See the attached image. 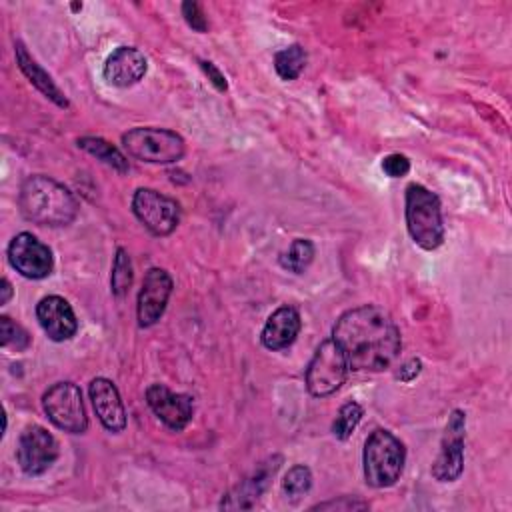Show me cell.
Listing matches in <instances>:
<instances>
[{
  "mask_svg": "<svg viewBox=\"0 0 512 512\" xmlns=\"http://www.w3.org/2000/svg\"><path fill=\"white\" fill-rule=\"evenodd\" d=\"M332 340L342 348L350 370L356 372L390 368L402 348L394 318L374 304L346 310L332 328Z\"/></svg>",
  "mask_w": 512,
  "mask_h": 512,
  "instance_id": "1",
  "label": "cell"
},
{
  "mask_svg": "<svg viewBox=\"0 0 512 512\" xmlns=\"http://www.w3.org/2000/svg\"><path fill=\"white\" fill-rule=\"evenodd\" d=\"M18 208L24 220L38 226H66L78 214L74 194L50 176H28L18 192Z\"/></svg>",
  "mask_w": 512,
  "mask_h": 512,
  "instance_id": "2",
  "label": "cell"
},
{
  "mask_svg": "<svg viewBox=\"0 0 512 512\" xmlns=\"http://www.w3.org/2000/svg\"><path fill=\"white\" fill-rule=\"evenodd\" d=\"M406 228L414 244L422 250H436L444 242V220L438 196L422 184L406 188Z\"/></svg>",
  "mask_w": 512,
  "mask_h": 512,
  "instance_id": "3",
  "label": "cell"
},
{
  "mask_svg": "<svg viewBox=\"0 0 512 512\" xmlns=\"http://www.w3.org/2000/svg\"><path fill=\"white\" fill-rule=\"evenodd\" d=\"M406 462V448L390 430H374L364 444L362 464L366 484L372 488H388L400 480Z\"/></svg>",
  "mask_w": 512,
  "mask_h": 512,
  "instance_id": "4",
  "label": "cell"
},
{
  "mask_svg": "<svg viewBox=\"0 0 512 512\" xmlns=\"http://www.w3.org/2000/svg\"><path fill=\"white\" fill-rule=\"evenodd\" d=\"M122 146L134 160L148 164H174L186 152L184 138L168 128L138 126L122 134Z\"/></svg>",
  "mask_w": 512,
  "mask_h": 512,
  "instance_id": "5",
  "label": "cell"
},
{
  "mask_svg": "<svg viewBox=\"0 0 512 512\" xmlns=\"http://www.w3.org/2000/svg\"><path fill=\"white\" fill-rule=\"evenodd\" d=\"M348 370L350 366L342 348L332 338H326L318 344L312 360L308 362L306 390L316 398L330 396L344 384Z\"/></svg>",
  "mask_w": 512,
  "mask_h": 512,
  "instance_id": "6",
  "label": "cell"
},
{
  "mask_svg": "<svg viewBox=\"0 0 512 512\" xmlns=\"http://www.w3.org/2000/svg\"><path fill=\"white\" fill-rule=\"evenodd\" d=\"M42 408L48 420L70 434H82L88 428V416L82 402V392L74 382L62 380L52 384L42 394Z\"/></svg>",
  "mask_w": 512,
  "mask_h": 512,
  "instance_id": "7",
  "label": "cell"
},
{
  "mask_svg": "<svg viewBox=\"0 0 512 512\" xmlns=\"http://www.w3.org/2000/svg\"><path fill=\"white\" fill-rule=\"evenodd\" d=\"M132 212L154 236H168L180 222V204L154 188H138L134 192Z\"/></svg>",
  "mask_w": 512,
  "mask_h": 512,
  "instance_id": "8",
  "label": "cell"
},
{
  "mask_svg": "<svg viewBox=\"0 0 512 512\" xmlns=\"http://www.w3.org/2000/svg\"><path fill=\"white\" fill-rule=\"evenodd\" d=\"M464 432L466 414L462 410H452L444 428L440 442V452L432 464V476L438 482H454L464 470Z\"/></svg>",
  "mask_w": 512,
  "mask_h": 512,
  "instance_id": "9",
  "label": "cell"
},
{
  "mask_svg": "<svg viewBox=\"0 0 512 512\" xmlns=\"http://www.w3.org/2000/svg\"><path fill=\"white\" fill-rule=\"evenodd\" d=\"M8 262L20 276L30 280H42L54 270L52 250L30 232H20L10 240Z\"/></svg>",
  "mask_w": 512,
  "mask_h": 512,
  "instance_id": "10",
  "label": "cell"
},
{
  "mask_svg": "<svg viewBox=\"0 0 512 512\" xmlns=\"http://www.w3.org/2000/svg\"><path fill=\"white\" fill-rule=\"evenodd\" d=\"M58 454V440L44 426L32 424L18 438L16 460L28 476L44 474L56 462Z\"/></svg>",
  "mask_w": 512,
  "mask_h": 512,
  "instance_id": "11",
  "label": "cell"
},
{
  "mask_svg": "<svg viewBox=\"0 0 512 512\" xmlns=\"http://www.w3.org/2000/svg\"><path fill=\"white\" fill-rule=\"evenodd\" d=\"M172 288H174V282L164 268H150L144 274V280L138 292V302H136V316L142 328L154 326L162 318L168 298L172 294Z\"/></svg>",
  "mask_w": 512,
  "mask_h": 512,
  "instance_id": "12",
  "label": "cell"
},
{
  "mask_svg": "<svg viewBox=\"0 0 512 512\" xmlns=\"http://www.w3.org/2000/svg\"><path fill=\"white\" fill-rule=\"evenodd\" d=\"M146 404L156 414V418L174 432L184 430L194 416L192 396L172 392L164 384H150L146 388Z\"/></svg>",
  "mask_w": 512,
  "mask_h": 512,
  "instance_id": "13",
  "label": "cell"
},
{
  "mask_svg": "<svg viewBox=\"0 0 512 512\" xmlns=\"http://www.w3.org/2000/svg\"><path fill=\"white\" fill-rule=\"evenodd\" d=\"M148 70L146 56L134 46H118L104 62V80L116 88H130L138 84Z\"/></svg>",
  "mask_w": 512,
  "mask_h": 512,
  "instance_id": "14",
  "label": "cell"
},
{
  "mask_svg": "<svg viewBox=\"0 0 512 512\" xmlns=\"http://www.w3.org/2000/svg\"><path fill=\"white\" fill-rule=\"evenodd\" d=\"M36 318L46 336L54 342L70 340L78 330V320L72 306L58 294L44 296L36 304Z\"/></svg>",
  "mask_w": 512,
  "mask_h": 512,
  "instance_id": "15",
  "label": "cell"
},
{
  "mask_svg": "<svg viewBox=\"0 0 512 512\" xmlns=\"http://www.w3.org/2000/svg\"><path fill=\"white\" fill-rule=\"evenodd\" d=\"M88 394L102 426L114 434L122 432L126 428V410L116 384L108 378L98 376L88 384Z\"/></svg>",
  "mask_w": 512,
  "mask_h": 512,
  "instance_id": "16",
  "label": "cell"
},
{
  "mask_svg": "<svg viewBox=\"0 0 512 512\" xmlns=\"http://www.w3.org/2000/svg\"><path fill=\"white\" fill-rule=\"evenodd\" d=\"M300 326H302V320L298 310L294 306H280L268 316L262 328L260 340L268 350H284L290 344H294V340L298 338Z\"/></svg>",
  "mask_w": 512,
  "mask_h": 512,
  "instance_id": "17",
  "label": "cell"
},
{
  "mask_svg": "<svg viewBox=\"0 0 512 512\" xmlns=\"http://www.w3.org/2000/svg\"><path fill=\"white\" fill-rule=\"evenodd\" d=\"M14 54H16V62H18V68L22 70V74L30 80V84L42 92L48 100H52L56 106L60 108H68V98L66 94L60 90V86L52 80V76L28 54L26 46L22 42L16 40L14 44Z\"/></svg>",
  "mask_w": 512,
  "mask_h": 512,
  "instance_id": "18",
  "label": "cell"
},
{
  "mask_svg": "<svg viewBox=\"0 0 512 512\" xmlns=\"http://www.w3.org/2000/svg\"><path fill=\"white\" fill-rule=\"evenodd\" d=\"M278 470V464L272 462V466L264 464L260 466L250 478H246L242 484H238L236 488H232L220 502L222 510H248L256 506V500L260 498V494L264 492L268 478L274 476V472Z\"/></svg>",
  "mask_w": 512,
  "mask_h": 512,
  "instance_id": "19",
  "label": "cell"
},
{
  "mask_svg": "<svg viewBox=\"0 0 512 512\" xmlns=\"http://www.w3.org/2000/svg\"><path fill=\"white\" fill-rule=\"evenodd\" d=\"M78 146L82 148V150H86L88 154H92L96 160H100V162H104L106 166H110V168H114L116 172H128V160H126V156L116 148V146H112L110 142H106L104 138H100V136H82V138H78Z\"/></svg>",
  "mask_w": 512,
  "mask_h": 512,
  "instance_id": "20",
  "label": "cell"
},
{
  "mask_svg": "<svg viewBox=\"0 0 512 512\" xmlns=\"http://www.w3.org/2000/svg\"><path fill=\"white\" fill-rule=\"evenodd\" d=\"M306 66V50L300 44L282 48L274 56V70L282 80H296Z\"/></svg>",
  "mask_w": 512,
  "mask_h": 512,
  "instance_id": "21",
  "label": "cell"
},
{
  "mask_svg": "<svg viewBox=\"0 0 512 512\" xmlns=\"http://www.w3.org/2000/svg\"><path fill=\"white\" fill-rule=\"evenodd\" d=\"M314 244L308 240V238H296L288 252H284L280 256V266L288 272H294V274H302L314 260Z\"/></svg>",
  "mask_w": 512,
  "mask_h": 512,
  "instance_id": "22",
  "label": "cell"
},
{
  "mask_svg": "<svg viewBox=\"0 0 512 512\" xmlns=\"http://www.w3.org/2000/svg\"><path fill=\"white\" fill-rule=\"evenodd\" d=\"M132 262L124 248L116 250L114 262H112V274H110V290L114 296H124L132 286Z\"/></svg>",
  "mask_w": 512,
  "mask_h": 512,
  "instance_id": "23",
  "label": "cell"
},
{
  "mask_svg": "<svg viewBox=\"0 0 512 512\" xmlns=\"http://www.w3.org/2000/svg\"><path fill=\"white\" fill-rule=\"evenodd\" d=\"M362 414H364V410H362V406L358 402L350 400V402L342 404L340 410H338L336 420L332 422V434L338 440H348L352 436L354 428L358 426V422L362 420Z\"/></svg>",
  "mask_w": 512,
  "mask_h": 512,
  "instance_id": "24",
  "label": "cell"
},
{
  "mask_svg": "<svg viewBox=\"0 0 512 512\" xmlns=\"http://www.w3.org/2000/svg\"><path fill=\"white\" fill-rule=\"evenodd\" d=\"M312 488V472L304 464L292 466L282 478V490L290 500H298Z\"/></svg>",
  "mask_w": 512,
  "mask_h": 512,
  "instance_id": "25",
  "label": "cell"
},
{
  "mask_svg": "<svg viewBox=\"0 0 512 512\" xmlns=\"http://www.w3.org/2000/svg\"><path fill=\"white\" fill-rule=\"evenodd\" d=\"M0 344L2 348H10V350H16V352H22L30 346V336L28 332L18 326L16 322H12L8 316H2L0 318Z\"/></svg>",
  "mask_w": 512,
  "mask_h": 512,
  "instance_id": "26",
  "label": "cell"
},
{
  "mask_svg": "<svg viewBox=\"0 0 512 512\" xmlns=\"http://www.w3.org/2000/svg\"><path fill=\"white\" fill-rule=\"evenodd\" d=\"M182 16L186 24L196 30V32H206L208 30V20L202 12V6L198 2H184L182 4Z\"/></svg>",
  "mask_w": 512,
  "mask_h": 512,
  "instance_id": "27",
  "label": "cell"
},
{
  "mask_svg": "<svg viewBox=\"0 0 512 512\" xmlns=\"http://www.w3.org/2000/svg\"><path fill=\"white\" fill-rule=\"evenodd\" d=\"M382 170L390 178H402L410 172V160L404 154H388L382 158Z\"/></svg>",
  "mask_w": 512,
  "mask_h": 512,
  "instance_id": "28",
  "label": "cell"
},
{
  "mask_svg": "<svg viewBox=\"0 0 512 512\" xmlns=\"http://www.w3.org/2000/svg\"><path fill=\"white\" fill-rule=\"evenodd\" d=\"M364 508H368V502L352 496H340L338 500H328L312 506V510H364Z\"/></svg>",
  "mask_w": 512,
  "mask_h": 512,
  "instance_id": "29",
  "label": "cell"
},
{
  "mask_svg": "<svg viewBox=\"0 0 512 512\" xmlns=\"http://www.w3.org/2000/svg\"><path fill=\"white\" fill-rule=\"evenodd\" d=\"M200 68L204 70V74L208 76V80L214 84V88H216L218 92H224V90L228 88L224 74L216 68L214 62H210V60H200Z\"/></svg>",
  "mask_w": 512,
  "mask_h": 512,
  "instance_id": "30",
  "label": "cell"
},
{
  "mask_svg": "<svg viewBox=\"0 0 512 512\" xmlns=\"http://www.w3.org/2000/svg\"><path fill=\"white\" fill-rule=\"evenodd\" d=\"M420 370H422V362L418 360V358H412V360H408V362H404L398 370H396V380H400V382H412L418 374H420Z\"/></svg>",
  "mask_w": 512,
  "mask_h": 512,
  "instance_id": "31",
  "label": "cell"
},
{
  "mask_svg": "<svg viewBox=\"0 0 512 512\" xmlns=\"http://www.w3.org/2000/svg\"><path fill=\"white\" fill-rule=\"evenodd\" d=\"M0 292H2L0 304L4 306V304H8V300L12 298V284L8 282V278H2V282H0Z\"/></svg>",
  "mask_w": 512,
  "mask_h": 512,
  "instance_id": "32",
  "label": "cell"
}]
</instances>
